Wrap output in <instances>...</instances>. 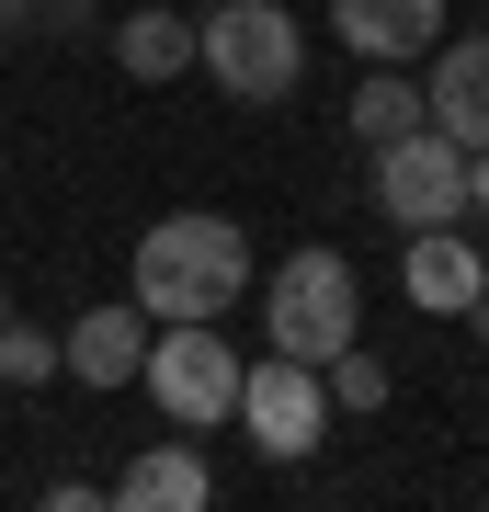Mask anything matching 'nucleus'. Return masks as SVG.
I'll return each instance as SVG.
<instances>
[{
	"label": "nucleus",
	"instance_id": "nucleus-1",
	"mask_svg": "<svg viewBox=\"0 0 489 512\" xmlns=\"http://www.w3.org/2000/svg\"><path fill=\"white\" fill-rule=\"evenodd\" d=\"M126 296L148 319H228L239 296H251V239H239V217H160L137 239V274H126Z\"/></svg>",
	"mask_w": 489,
	"mask_h": 512
},
{
	"label": "nucleus",
	"instance_id": "nucleus-2",
	"mask_svg": "<svg viewBox=\"0 0 489 512\" xmlns=\"http://www.w3.org/2000/svg\"><path fill=\"white\" fill-rule=\"evenodd\" d=\"M194 69L217 80L228 103H285L296 69H308V35H296L285 0H217L194 23Z\"/></svg>",
	"mask_w": 489,
	"mask_h": 512
},
{
	"label": "nucleus",
	"instance_id": "nucleus-3",
	"mask_svg": "<svg viewBox=\"0 0 489 512\" xmlns=\"http://www.w3.org/2000/svg\"><path fill=\"white\" fill-rule=\"evenodd\" d=\"M353 330H364V285H353L342 251H285V262H273V285H262V342L273 353L330 365Z\"/></svg>",
	"mask_w": 489,
	"mask_h": 512
},
{
	"label": "nucleus",
	"instance_id": "nucleus-4",
	"mask_svg": "<svg viewBox=\"0 0 489 512\" xmlns=\"http://www.w3.org/2000/svg\"><path fill=\"white\" fill-rule=\"evenodd\" d=\"M137 387L160 399L171 433H217V421H239V353L217 342V319H160Z\"/></svg>",
	"mask_w": 489,
	"mask_h": 512
},
{
	"label": "nucleus",
	"instance_id": "nucleus-5",
	"mask_svg": "<svg viewBox=\"0 0 489 512\" xmlns=\"http://www.w3.org/2000/svg\"><path fill=\"white\" fill-rule=\"evenodd\" d=\"M376 205H387L399 228H444V217H467V148H455L444 126L387 137V148H376Z\"/></svg>",
	"mask_w": 489,
	"mask_h": 512
},
{
	"label": "nucleus",
	"instance_id": "nucleus-6",
	"mask_svg": "<svg viewBox=\"0 0 489 512\" xmlns=\"http://www.w3.org/2000/svg\"><path fill=\"white\" fill-rule=\"evenodd\" d=\"M239 421H251V444L262 456H308V444L330 433V387L319 365H296V353H262V365H239Z\"/></svg>",
	"mask_w": 489,
	"mask_h": 512
},
{
	"label": "nucleus",
	"instance_id": "nucleus-7",
	"mask_svg": "<svg viewBox=\"0 0 489 512\" xmlns=\"http://www.w3.org/2000/svg\"><path fill=\"white\" fill-rule=\"evenodd\" d=\"M399 296H410L421 319H467L478 296H489V251H478L455 217H444V228H410V251H399Z\"/></svg>",
	"mask_w": 489,
	"mask_h": 512
},
{
	"label": "nucleus",
	"instance_id": "nucleus-8",
	"mask_svg": "<svg viewBox=\"0 0 489 512\" xmlns=\"http://www.w3.org/2000/svg\"><path fill=\"white\" fill-rule=\"evenodd\" d=\"M148 319L137 296H114V308H80L69 330H57V365H69L80 387H137V365H148Z\"/></svg>",
	"mask_w": 489,
	"mask_h": 512
},
{
	"label": "nucleus",
	"instance_id": "nucleus-9",
	"mask_svg": "<svg viewBox=\"0 0 489 512\" xmlns=\"http://www.w3.org/2000/svg\"><path fill=\"white\" fill-rule=\"evenodd\" d=\"M114 512H205L217 501V467L194 456V433H160L148 456H126V478L103 490Z\"/></svg>",
	"mask_w": 489,
	"mask_h": 512
},
{
	"label": "nucleus",
	"instance_id": "nucleus-10",
	"mask_svg": "<svg viewBox=\"0 0 489 512\" xmlns=\"http://www.w3.org/2000/svg\"><path fill=\"white\" fill-rule=\"evenodd\" d=\"M330 35H342L364 69H376V57H433L444 46V0H330Z\"/></svg>",
	"mask_w": 489,
	"mask_h": 512
},
{
	"label": "nucleus",
	"instance_id": "nucleus-11",
	"mask_svg": "<svg viewBox=\"0 0 489 512\" xmlns=\"http://www.w3.org/2000/svg\"><path fill=\"white\" fill-rule=\"evenodd\" d=\"M421 103H433V126H444L455 148H489V35H455L444 69L421 80Z\"/></svg>",
	"mask_w": 489,
	"mask_h": 512
},
{
	"label": "nucleus",
	"instance_id": "nucleus-12",
	"mask_svg": "<svg viewBox=\"0 0 489 512\" xmlns=\"http://www.w3.org/2000/svg\"><path fill=\"white\" fill-rule=\"evenodd\" d=\"M410 126H433V103H421V80L399 69V57H376V69H364V92H353V137L387 148V137H410Z\"/></svg>",
	"mask_w": 489,
	"mask_h": 512
},
{
	"label": "nucleus",
	"instance_id": "nucleus-13",
	"mask_svg": "<svg viewBox=\"0 0 489 512\" xmlns=\"http://www.w3.org/2000/svg\"><path fill=\"white\" fill-rule=\"evenodd\" d=\"M114 69H126V80H182V69H194V23H182V12H126Z\"/></svg>",
	"mask_w": 489,
	"mask_h": 512
},
{
	"label": "nucleus",
	"instance_id": "nucleus-14",
	"mask_svg": "<svg viewBox=\"0 0 489 512\" xmlns=\"http://www.w3.org/2000/svg\"><path fill=\"white\" fill-rule=\"evenodd\" d=\"M319 387H330V410H387V365H376L364 342H342V353H330V365H319Z\"/></svg>",
	"mask_w": 489,
	"mask_h": 512
},
{
	"label": "nucleus",
	"instance_id": "nucleus-15",
	"mask_svg": "<svg viewBox=\"0 0 489 512\" xmlns=\"http://www.w3.org/2000/svg\"><path fill=\"white\" fill-rule=\"evenodd\" d=\"M0 376H12V387H46V376H69V365H57V330H23V319H0Z\"/></svg>",
	"mask_w": 489,
	"mask_h": 512
},
{
	"label": "nucleus",
	"instance_id": "nucleus-16",
	"mask_svg": "<svg viewBox=\"0 0 489 512\" xmlns=\"http://www.w3.org/2000/svg\"><path fill=\"white\" fill-rule=\"evenodd\" d=\"M467 205H489V148H467Z\"/></svg>",
	"mask_w": 489,
	"mask_h": 512
},
{
	"label": "nucleus",
	"instance_id": "nucleus-17",
	"mask_svg": "<svg viewBox=\"0 0 489 512\" xmlns=\"http://www.w3.org/2000/svg\"><path fill=\"white\" fill-rule=\"evenodd\" d=\"M0 319H12V296H0Z\"/></svg>",
	"mask_w": 489,
	"mask_h": 512
}]
</instances>
